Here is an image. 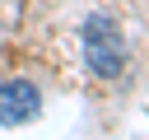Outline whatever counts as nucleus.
<instances>
[{
    "label": "nucleus",
    "instance_id": "1",
    "mask_svg": "<svg viewBox=\"0 0 149 140\" xmlns=\"http://www.w3.org/2000/svg\"><path fill=\"white\" fill-rule=\"evenodd\" d=\"M84 61L98 79H116L126 70V37L112 14H88L84 19Z\"/></svg>",
    "mask_w": 149,
    "mask_h": 140
},
{
    "label": "nucleus",
    "instance_id": "2",
    "mask_svg": "<svg viewBox=\"0 0 149 140\" xmlns=\"http://www.w3.org/2000/svg\"><path fill=\"white\" fill-rule=\"evenodd\" d=\"M42 112V93L33 79H5L0 84V126H28Z\"/></svg>",
    "mask_w": 149,
    "mask_h": 140
}]
</instances>
